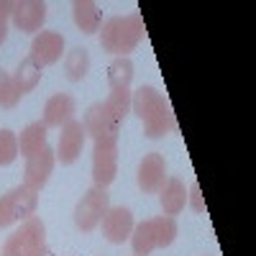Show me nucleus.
<instances>
[{
  "label": "nucleus",
  "mask_w": 256,
  "mask_h": 256,
  "mask_svg": "<svg viewBox=\"0 0 256 256\" xmlns=\"http://www.w3.org/2000/svg\"><path fill=\"white\" fill-rule=\"evenodd\" d=\"M131 95H134L131 90H110L108 100H102V102L118 120H126V116L131 113Z\"/></svg>",
  "instance_id": "obj_22"
},
{
  "label": "nucleus",
  "mask_w": 256,
  "mask_h": 256,
  "mask_svg": "<svg viewBox=\"0 0 256 256\" xmlns=\"http://www.w3.org/2000/svg\"><path fill=\"white\" fill-rule=\"evenodd\" d=\"M13 26L24 34H38L46 20V3L44 0H20L13 3Z\"/></svg>",
  "instance_id": "obj_12"
},
{
  "label": "nucleus",
  "mask_w": 256,
  "mask_h": 256,
  "mask_svg": "<svg viewBox=\"0 0 256 256\" xmlns=\"http://www.w3.org/2000/svg\"><path fill=\"white\" fill-rule=\"evenodd\" d=\"M41 246H46V226L44 220L31 216L28 220H24V226L18 230H13L6 238L0 256H31Z\"/></svg>",
  "instance_id": "obj_5"
},
{
  "label": "nucleus",
  "mask_w": 256,
  "mask_h": 256,
  "mask_svg": "<svg viewBox=\"0 0 256 256\" xmlns=\"http://www.w3.org/2000/svg\"><path fill=\"white\" fill-rule=\"evenodd\" d=\"M144 34H146V26H144V18L138 13L113 16L100 26V46H102V52L113 54L116 59L128 56L138 46Z\"/></svg>",
  "instance_id": "obj_2"
},
{
  "label": "nucleus",
  "mask_w": 256,
  "mask_h": 256,
  "mask_svg": "<svg viewBox=\"0 0 256 256\" xmlns=\"http://www.w3.org/2000/svg\"><path fill=\"white\" fill-rule=\"evenodd\" d=\"M70 120H74V98L72 95H52L44 105V126L46 128H62Z\"/></svg>",
  "instance_id": "obj_15"
},
{
  "label": "nucleus",
  "mask_w": 256,
  "mask_h": 256,
  "mask_svg": "<svg viewBox=\"0 0 256 256\" xmlns=\"http://www.w3.org/2000/svg\"><path fill=\"white\" fill-rule=\"evenodd\" d=\"M84 141H88V131H84L82 120H70L67 126H62L59 134V146H56V162L62 164H74L82 156Z\"/></svg>",
  "instance_id": "obj_9"
},
{
  "label": "nucleus",
  "mask_w": 256,
  "mask_h": 256,
  "mask_svg": "<svg viewBox=\"0 0 256 256\" xmlns=\"http://www.w3.org/2000/svg\"><path fill=\"white\" fill-rule=\"evenodd\" d=\"M159 202H162L164 216H169V218L180 216V212L184 210V205H187V190H184V182L177 180V177H169V180L164 182V187L159 190Z\"/></svg>",
  "instance_id": "obj_17"
},
{
  "label": "nucleus",
  "mask_w": 256,
  "mask_h": 256,
  "mask_svg": "<svg viewBox=\"0 0 256 256\" xmlns=\"http://www.w3.org/2000/svg\"><path fill=\"white\" fill-rule=\"evenodd\" d=\"M131 110L144 120L146 138H162L166 134L177 131V120L172 113V105L162 98V92L152 84H141L131 95Z\"/></svg>",
  "instance_id": "obj_1"
},
{
  "label": "nucleus",
  "mask_w": 256,
  "mask_h": 256,
  "mask_svg": "<svg viewBox=\"0 0 256 256\" xmlns=\"http://www.w3.org/2000/svg\"><path fill=\"white\" fill-rule=\"evenodd\" d=\"M31 256H54V254H52V248H49V246H41V248H36Z\"/></svg>",
  "instance_id": "obj_27"
},
{
  "label": "nucleus",
  "mask_w": 256,
  "mask_h": 256,
  "mask_svg": "<svg viewBox=\"0 0 256 256\" xmlns=\"http://www.w3.org/2000/svg\"><path fill=\"white\" fill-rule=\"evenodd\" d=\"M72 18L82 34H95L102 26V10L98 8V3H90V0H77L72 6Z\"/></svg>",
  "instance_id": "obj_18"
},
{
  "label": "nucleus",
  "mask_w": 256,
  "mask_h": 256,
  "mask_svg": "<svg viewBox=\"0 0 256 256\" xmlns=\"http://www.w3.org/2000/svg\"><path fill=\"white\" fill-rule=\"evenodd\" d=\"M118 177V141L100 138L92 146V182L95 187L113 184Z\"/></svg>",
  "instance_id": "obj_7"
},
{
  "label": "nucleus",
  "mask_w": 256,
  "mask_h": 256,
  "mask_svg": "<svg viewBox=\"0 0 256 256\" xmlns=\"http://www.w3.org/2000/svg\"><path fill=\"white\" fill-rule=\"evenodd\" d=\"M82 126H84V131H88V136H92V141H100V138L118 141L123 120H118L108 108H105V102H95L88 108V113H84Z\"/></svg>",
  "instance_id": "obj_8"
},
{
  "label": "nucleus",
  "mask_w": 256,
  "mask_h": 256,
  "mask_svg": "<svg viewBox=\"0 0 256 256\" xmlns=\"http://www.w3.org/2000/svg\"><path fill=\"white\" fill-rule=\"evenodd\" d=\"M56 164V154L52 152L49 146H44L41 152H36L34 156L26 159V169H24V184L31 190H44V184L49 182L52 172Z\"/></svg>",
  "instance_id": "obj_10"
},
{
  "label": "nucleus",
  "mask_w": 256,
  "mask_h": 256,
  "mask_svg": "<svg viewBox=\"0 0 256 256\" xmlns=\"http://www.w3.org/2000/svg\"><path fill=\"white\" fill-rule=\"evenodd\" d=\"M187 202L192 205V210H195V212H205V200H202V192H200V184H198V182L190 184Z\"/></svg>",
  "instance_id": "obj_25"
},
{
  "label": "nucleus",
  "mask_w": 256,
  "mask_h": 256,
  "mask_svg": "<svg viewBox=\"0 0 256 256\" xmlns=\"http://www.w3.org/2000/svg\"><path fill=\"white\" fill-rule=\"evenodd\" d=\"M18 92H16V88H13V77L0 67V108H6V110H10V108H16L18 105Z\"/></svg>",
  "instance_id": "obj_24"
},
{
  "label": "nucleus",
  "mask_w": 256,
  "mask_h": 256,
  "mask_svg": "<svg viewBox=\"0 0 256 256\" xmlns=\"http://www.w3.org/2000/svg\"><path fill=\"white\" fill-rule=\"evenodd\" d=\"M6 36H8V26H0V44L6 41Z\"/></svg>",
  "instance_id": "obj_28"
},
{
  "label": "nucleus",
  "mask_w": 256,
  "mask_h": 256,
  "mask_svg": "<svg viewBox=\"0 0 256 256\" xmlns=\"http://www.w3.org/2000/svg\"><path fill=\"white\" fill-rule=\"evenodd\" d=\"M44 146H46V126H44V120H34L20 131V136H18V154L20 156L28 159L36 152H41Z\"/></svg>",
  "instance_id": "obj_19"
},
{
  "label": "nucleus",
  "mask_w": 256,
  "mask_h": 256,
  "mask_svg": "<svg viewBox=\"0 0 256 256\" xmlns=\"http://www.w3.org/2000/svg\"><path fill=\"white\" fill-rule=\"evenodd\" d=\"M18 156V136L8 128H0V166L13 164Z\"/></svg>",
  "instance_id": "obj_23"
},
{
  "label": "nucleus",
  "mask_w": 256,
  "mask_h": 256,
  "mask_svg": "<svg viewBox=\"0 0 256 256\" xmlns=\"http://www.w3.org/2000/svg\"><path fill=\"white\" fill-rule=\"evenodd\" d=\"M88 72H90V54H88V49L74 46L72 52L64 54V74H67V80L82 82L84 77H88Z\"/></svg>",
  "instance_id": "obj_20"
},
{
  "label": "nucleus",
  "mask_w": 256,
  "mask_h": 256,
  "mask_svg": "<svg viewBox=\"0 0 256 256\" xmlns=\"http://www.w3.org/2000/svg\"><path fill=\"white\" fill-rule=\"evenodd\" d=\"M64 54V36L56 31H38L34 36L31 44V56L41 64V67H49V64L59 62Z\"/></svg>",
  "instance_id": "obj_14"
},
{
  "label": "nucleus",
  "mask_w": 256,
  "mask_h": 256,
  "mask_svg": "<svg viewBox=\"0 0 256 256\" xmlns=\"http://www.w3.org/2000/svg\"><path fill=\"white\" fill-rule=\"evenodd\" d=\"M38 208V192L18 184L8 190L6 195H0V228H8L16 220H28Z\"/></svg>",
  "instance_id": "obj_4"
},
{
  "label": "nucleus",
  "mask_w": 256,
  "mask_h": 256,
  "mask_svg": "<svg viewBox=\"0 0 256 256\" xmlns=\"http://www.w3.org/2000/svg\"><path fill=\"white\" fill-rule=\"evenodd\" d=\"M136 182L141 187V192H146V195H154V192H159L166 182V162L162 154L152 152L146 154L141 162H138V172H136Z\"/></svg>",
  "instance_id": "obj_11"
},
{
  "label": "nucleus",
  "mask_w": 256,
  "mask_h": 256,
  "mask_svg": "<svg viewBox=\"0 0 256 256\" xmlns=\"http://www.w3.org/2000/svg\"><path fill=\"white\" fill-rule=\"evenodd\" d=\"M102 236L108 238L110 244H123L131 238V233H134V212L118 205V208H108V212L102 216Z\"/></svg>",
  "instance_id": "obj_13"
},
{
  "label": "nucleus",
  "mask_w": 256,
  "mask_h": 256,
  "mask_svg": "<svg viewBox=\"0 0 256 256\" xmlns=\"http://www.w3.org/2000/svg\"><path fill=\"white\" fill-rule=\"evenodd\" d=\"M41 74H44V67L28 54V56H24L18 62V67H16V72L10 74L13 77V88H16V92H18V98H24V95H28L36 84L41 82Z\"/></svg>",
  "instance_id": "obj_16"
},
{
  "label": "nucleus",
  "mask_w": 256,
  "mask_h": 256,
  "mask_svg": "<svg viewBox=\"0 0 256 256\" xmlns=\"http://www.w3.org/2000/svg\"><path fill=\"white\" fill-rule=\"evenodd\" d=\"M110 208V195L105 187H90L84 195L80 198L77 208H74V226L82 230V233H90L100 226L102 216L108 212Z\"/></svg>",
  "instance_id": "obj_6"
},
{
  "label": "nucleus",
  "mask_w": 256,
  "mask_h": 256,
  "mask_svg": "<svg viewBox=\"0 0 256 256\" xmlns=\"http://www.w3.org/2000/svg\"><path fill=\"white\" fill-rule=\"evenodd\" d=\"M174 238H177V220L169 216H159V218H148V220L134 226L131 246H134L136 256H148L156 248L172 246Z\"/></svg>",
  "instance_id": "obj_3"
},
{
  "label": "nucleus",
  "mask_w": 256,
  "mask_h": 256,
  "mask_svg": "<svg viewBox=\"0 0 256 256\" xmlns=\"http://www.w3.org/2000/svg\"><path fill=\"white\" fill-rule=\"evenodd\" d=\"M131 80H134V62L128 56H118L108 64L110 90H131Z\"/></svg>",
  "instance_id": "obj_21"
},
{
  "label": "nucleus",
  "mask_w": 256,
  "mask_h": 256,
  "mask_svg": "<svg viewBox=\"0 0 256 256\" xmlns=\"http://www.w3.org/2000/svg\"><path fill=\"white\" fill-rule=\"evenodd\" d=\"M13 16V3L0 0V26H8V18Z\"/></svg>",
  "instance_id": "obj_26"
}]
</instances>
